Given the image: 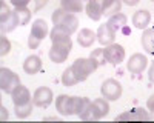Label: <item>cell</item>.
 <instances>
[{"label":"cell","instance_id":"39","mask_svg":"<svg viewBox=\"0 0 154 123\" xmlns=\"http://www.w3.org/2000/svg\"><path fill=\"white\" fill-rule=\"evenodd\" d=\"M149 2H152V3H154V0H149Z\"/></svg>","mask_w":154,"mask_h":123},{"label":"cell","instance_id":"13","mask_svg":"<svg viewBox=\"0 0 154 123\" xmlns=\"http://www.w3.org/2000/svg\"><path fill=\"white\" fill-rule=\"evenodd\" d=\"M102 6H103V2H102V0H89V2L86 3V6H85L86 16L94 22L100 20L102 16H103L102 14Z\"/></svg>","mask_w":154,"mask_h":123},{"label":"cell","instance_id":"29","mask_svg":"<svg viewBox=\"0 0 154 123\" xmlns=\"http://www.w3.org/2000/svg\"><path fill=\"white\" fill-rule=\"evenodd\" d=\"M9 51H11V42L8 40V37L5 34H2L0 35V56L5 57L9 54Z\"/></svg>","mask_w":154,"mask_h":123},{"label":"cell","instance_id":"27","mask_svg":"<svg viewBox=\"0 0 154 123\" xmlns=\"http://www.w3.org/2000/svg\"><path fill=\"white\" fill-rule=\"evenodd\" d=\"M34 102H29V103H25V105H20V106H16V116L19 118H26L31 116L32 112V108H34Z\"/></svg>","mask_w":154,"mask_h":123},{"label":"cell","instance_id":"24","mask_svg":"<svg viewBox=\"0 0 154 123\" xmlns=\"http://www.w3.org/2000/svg\"><path fill=\"white\" fill-rule=\"evenodd\" d=\"M17 26H20V25H19V19H17V14H16L14 11H12L11 16H9V19H8L5 23H2V26H0V28H2V32L5 34V32L14 31Z\"/></svg>","mask_w":154,"mask_h":123},{"label":"cell","instance_id":"26","mask_svg":"<svg viewBox=\"0 0 154 123\" xmlns=\"http://www.w3.org/2000/svg\"><path fill=\"white\" fill-rule=\"evenodd\" d=\"M14 12L17 14V19H19V25L20 26H25V25H28V22L31 20V9H28V6L26 8H16L14 9Z\"/></svg>","mask_w":154,"mask_h":123},{"label":"cell","instance_id":"9","mask_svg":"<svg viewBox=\"0 0 154 123\" xmlns=\"http://www.w3.org/2000/svg\"><path fill=\"white\" fill-rule=\"evenodd\" d=\"M56 109L62 116H72L74 114V97L60 94L56 98Z\"/></svg>","mask_w":154,"mask_h":123},{"label":"cell","instance_id":"41","mask_svg":"<svg viewBox=\"0 0 154 123\" xmlns=\"http://www.w3.org/2000/svg\"><path fill=\"white\" fill-rule=\"evenodd\" d=\"M60 2H62V0H60Z\"/></svg>","mask_w":154,"mask_h":123},{"label":"cell","instance_id":"17","mask_svg":"<svg viewBox=\"0 0 154 123\" xmlns=\"http://www.w3.org/2000/svg\"><path fill=\"white\" fill-rule=\"evenodd\" d=\"M97 40V34L91 29H88V28H83L80 29L79 35H77V42H79L80 46L83 48H89V46H93V43Z\"/></svg>","mask_w":154,"mask_h":123},{"label":"cell","instance_id":"16","mask_svg":"<svg viewBox=\"0 0 154 123\" xmlns=\"http://www.w3.org/2000/svg\"><path fill=\"white\" fill-rule=\"evenodd\" d=\"M31 35L37 37L38 40H43L45 37L49 34V28H48V23L43 19H37L32 22V26H31Z\"/></svg>","mask_w":154,"mask_h":123},{"label":"cell","instance_id":"20","mask_svg":"<svg viewBox=\"0 0 154 123\" xmlns=\"http://www.w3.org/2000/svg\"><path fill=\"white\" fill-rule=\"evenodd\" d=\"M122 8V0H103V6H102V14L105 17H111L114 14L120 12Z\"/></svg>","mask_w":154,"mask_h":123},{"label":"cell","instance_id":"15","mask_svg":"<svg viewBox=\"0 0 154 123\" xmlns=\"http://www.w3.org/2000/svg\"><path fill=\"white\" fill-rule=\"evenodd\" d=\"M149 22H151L149 11L139 9V11L134 12V16H133V25H134V28H137V29H146Z\"/></svg>","mask_w":154,"mask_h":123},{"label":"cell","instance_id":"25","mask_svg":"<svg viewBox=\"0 0 154 123\" xmlns=\"http://www.w3.org/2000/svg\"><path fill=\"white\" fill-rule=\"evenodd\" d=\"M62 83H63V86H66V88H69V86H74V85L79 83V80H77L75 74L72 72V68L71 66L63 71V74H62Z\"/></svg>","mask_w":154,"mask_h":123},{"label":"cell","instance_id":"21","mask_svg":"<svg viewBox=\"0 0 154 123\" xmlns=\"http://www.w3.org/2000/svg\"><path fill=\"white\" fill-rule=\"evenodd\" d=\"M89 105H91V100H89V98H86V97H74V114L80 117L88 109Z\"/></svg>","mask_w":154,"mask_h":123},{"label":"cell","instance_id":"31","mask_svg":"<svg viewBox=\"0 0 154 123\" xmlns=\"http://www.w3.org/2000/svg\"><path fill=\"white\" fill-rule=\"evenodd\" d=\"M11 12H12V11L6 6L5 0H2V2H0V23H5V22L9 19Z\"/></svg>","mask_w":154,"mask_h":123},{"label":"cell","instance_id":"4","mask_svg":"<svg viewBox=\"0 0 154 123\" xmlns=\"http://www.w3.org/2000/svg\"><path fill=\"white\" fill-rule=\"evenodd\" d=\"M20 85V77L14 71H11L8 68H2L0 69V88L6 94H12L17 86Z\"/></svg>","mask_w":154,"mask_h":123},{"label":"cell","instance_id":"19","mask_svg":"<svg viewBox=\"0 0 154 123\" xmlns=\"http://www.w3.org/2000/svg\"><path fill=\"white\" fill-rule=\"evenodd\" d=\"M140 43H142V48L151 56H154V28L145 29L142 34V39H140Z\"/></svg>","mask_w":154,"mask_h":123},{"label":"cell","instance_id":"37","mask_svg":"<svg viewBox=\"0 0 154 123\" xmlns=\"http://www.w3.org/2000/svg\"><path fill=\"white\" fill-rule=\"evenodd\" d=\"M122 2H123L125 5H128V6H136L140 0H122Z\"/></svg>","mask_w":154,"mask_h":123},{"label":"cell","instance_id":"32","mask_svg":"<svg viewBox=\"0 0 154 123\" xmlns=\"http://www.w3.org/2000/svg\"><path fill=\"white\" fill-rule=\"evenodd\" d=\"M40 43H42V40H38L37 37H34V35L29 34V37H28V46L31 49H37L38 46H40Z\"/></svg>","mask_w":154,"mask_h":123},{"label":"cell","instance_id":"36","mask_svg":"<svg viewBox=\"0 0 154 123\" xmlns=\"http://www.w3.org/2000/svg\"><path fill=\"white\" fill-rule=\"evenodd\" d=\"M148 79H149V82L154 83V62L151 63V66H149V69H148Z\"/></svg>","mask_w":154,"mask_h":123},{"label":"cell","instance_id":"1","mask_svg":"<svg viewBox=\"0 0 154 123\" xmlns=\"http://www.w3.org/2000/svg\"><path fill=\"white\" fill-rule=\"evenodd\" d=\"M71 49H72L71 37L62 39V40H56V42H53V46H51L48 56H49L51 62H54V63H63V62L68 58Z\"/></svg>","mask_w":154,"mask_h":123},{"label":"cell","instance_id":"8","mask_svg":"<svg viewBox=\"0 0 154 123\" xmlns=\"http://www.w3.org/2000/svg\"><path fill=\"white\" fill-rule=\"evenodd\" d=\"M96 34H97V42H99L100 45L108 46V45L114 43V40H116V34H117V32H116V29H114L111 25L106 22V23H103V25H100Z\"/></svg>","mask_w":154,"mask_h":123},{"label":"cell","instance_id":"33","mask_svg":"<svg viewBox=\"0 0 154 123\" xmlns=\"http://www.w3.org/2000/svg\"><path fill=\"white\" fill-rule=\"evenodd\" d=\"M31 0H11V3L14 5V8H26L29 5Z\"/></svg>","mask_w":154,"mask_h":123},{"label":"cell","instance_id":"30","mask_svg":"<svg viewBox=\"0 0 154 123\" xmlns=\"http://www.w3.org/2000/svg\"><path fill=\"white\" fill-rule=\"evenodd\" d=\"M68 14H69V12H68V11H65L63 8H57V9L53 12V16H51V20H53L54 26H56V25H59V23H60L63 19H65Z\"/></svg>","mask_w":154,"mask_h":123},{"label":"cell","instance_id":"18","mask_svg":"<svg viewBox=\"0 0 154 123\" xmlns=\"http://www.w3.org/2000/svg\"><path fill=\"white\" fill-rule=\"evenodd\" d=\"M56 26H60L63 31H66L69 35H72V34L77 31V28H79V19H77L74 14H71V12H69V14H68L65 19H63L59 25H56Z\"/></svg>","mask_w":154,"mask_h":123},{"label":"cell","instance_id":"14","mask_svg":"<svg viewBox=\"0 0 154 123\" xmlns=\"http://www.w3.org/2000/svg\"><path fill=\"white\" fill-rule=\"evenodd\" d=\"M42 69V60L38 56H28L26 58H25L23 62V71L29 74V76H34V74H37L38 71Z\"/></svg>","mask_w":154,"mask_h":123},{"label":"cell","instance_id":"7","mask_svg":"<svg viewBox=\"0 0 154 123\" xmlns=\"http://www.w3.org/2000/svg\"><path fill=\"white\" fill-rule=\"evenodd\" d=\"M53 91H51L48 86H40L34 91V95H32V102L37 108H48L51 103H53Z\"/></svg>","mask_w":154,"mask_h":123},{"label":"cell","instance_id":"6","mask_svg":"<svg viewBox=\"0 0 154 123\" xmlns=\"http://www.w3.org/2000/svg\"><path fill=\"white\" fill-rule=\"evenodd\" d=\"M103 52H105V58L108 63L114 65V66H117L120 65L122 62L125 60V49L122 45L119 43H111L108 45L105 49H103Z\"/></svg>","mask_w":154,"mask_h":123},{"label":"cell","instance_id":"2","mask_svg":"<svg viewBox=\"0 0 154 123\" xmlns=\"http://www.w3.org/2000/svg\"><path fill=\"white\" fill-rule=\"evenodd\" d=\"M109 112V105L108 100L103 98H96L91 102V105L88 106V109L80 116L82 120H100L103 118L106 114Z\"/></svg>","mask_w":154,"mask_h":123},{"label":"cell","instance_id":"3","mask_svg":"<svg viewBox=\"0 0 154 123\" xmlns=\"http://www.w3.org/2000/svg\"><path fill=\"white\" fill-rule=\"evenodd\" d=\"M71 68H72V72L75 74L77 80H79V82H85L89 77V74H93L99 68V65L91 57H88V58L80 57V58H77L74 63L71 65Z\"/></svg>","mask_w":154,"mask_h":123},{"label":"cell","instance_id":"28","mask_svg":"<svg viewBox=\"0 0 154 123\" xmlns=\"http://www.w3.org/2000/svg\"><path fill=\"white\" fill-rule=\"evenodd\" d=\"M89 57H91L96 63L99 65V66H102V65H105L106 63V58H105V52H103V48H99V49H94V51L89 54Z\"/></svg>","mask_w":154,"mask_h":123},{"label":"cell","instance_id":"23","mask_svg":"<svg viewBox=\"0 0 154 123\" xmlns=\"http://www.w3.org/2000/svg\"><path fill=\"white\" fill-rule=\"evenodd\" d=\"M108 23L116 29V32H117V31H120V29L125 28V25H126V16L122 14V12H117V14H114V16L109 17Z\"/></svg>","mask_w":154,"mask_h":123},{"label":"cell","instance_id":"11","mask_svg":"<svg viewBox=\"0 0 154 123\" xmlns=\"http://www.w3.org/2000/svg\"><path fill=\"white\" fill-rule=\"evenodd\" d=\"M152 117L148 114V111H145L143 108H134L131 111H126V112H122L116 117L117 122H122V120H151Z\"/></svg>","mask_w":154,"mask_h":123},{"label":"cell","instance_id":"34","mask_svg":"<svg viewBox=\"0 0 154 123\" xmlns=\"http://www.w3.org/2000/svg\"><path fill=\"white\" fill-rule=\"evenodd\" d=\"M146 106H148V109L152 112V117H154V94L148 98V102H146Z\"/></svg>","mask_w":154,"mask_h":123},{"label":"cell","instance_id":"38","mask_svg":"<svg viewBox=\"0 0 154 123\" xmlns=\"http://www.w3.org/2000/svg\"><path fill=\"white\" fill-rule=\"evenodd\" d=\"M2 118H3V120L8 118V111L5 109V106H2Z\"/></svg>","mask_w":154,"mask_h":123},{"label":"cell","instance_id":"35","mask_svg":"<svg viewBox=\"0 0 154 123\" xmlns=\"http://www.w3.org/2000/svg\"><path fill=\"white\" fill-rule=\"evenodd\" d=\"M46 3H48V0H35V8H34V11L42 9L43 6H46Z\"/></svg>","mask_w":154,"mask_h":123},{"label":"cell","instance_id":"40","mask_svg":"<svg viewBox=\"0 0 154 123\" xmlns=\"http://www.w3.org/2000/svg\"><path fill=\"white\" fill-rule=\"evenodd\" d=\"M86 2H89V0H86Z\"/></svg>","mask_w":154,"mask_h":123},{"label":"cell","instance_id":"5","mask_svg":"<svg viewBox=\"0 0 154 123\" xmlns=\"http://www.w3.org/2000/svg\"><path fill=\"white\" fill-rule=\"evenodd\" d=\"M100 92L106 100H119L122 95V85L116 79H106L100 86Z\"/></svg>","mask_w":154,"mask_h":123},{"label":"cell","instance_id":"10","mask_svg":"<svg viewBox=\"0 0 154 123\" xmlns=\"http://www.w3.org/2000/svg\"><path fill=\"white\" fill-rule=\"evenodd\" d=\"M148 65V58L143 56V54H133L130 57V60L126 62V69L130 71L131 74H140Z\"/></svg>","mask_w":154,"mask_h":123},{"label":"cell","instance_id":"12","mask_svg":"<svg viewBox=\"0 0 154 123\" xmlns=\"http://www.w3.org/2000/svg\"><path fill=\"white\" fill-rule=\"evenodd\" d=\"M11 97H12V103H14V106H20V105H25V103L32 102L31 92L28 91L26 86H22V85H19L17 88L12 91Z\"/></svg>","mask_w":154,"mask_h":123},{"label":"cell","instance_id":"22","mask_svg":"<svg viewBox=\"0 0 154 123\" xmlns=\"http://www.w3.org/2000/svg\"><path fill=\"white\" fill-rule=\"evenodd\" d=\"M60 3H62L60 8L71 12V14L72 12H80L83 9V0H62Z\"/></svg>","mask_w":154,"mask_h":123}]
</instances>
